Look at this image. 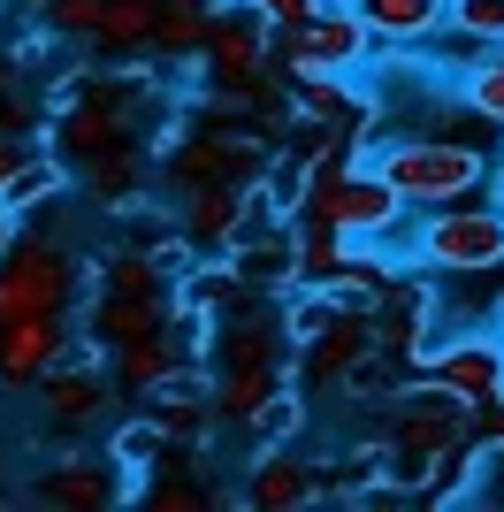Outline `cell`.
I'll use <instances>...</instances> for the list:
<instances>
[{"instance_id":"8992f818","label":"cell","mask_w":504,"mask_h":512,"mask_svg":"<svg viewBox=\"0 0 504 512\" xmlns=\"http://www.w3.org/2000/svg\"><path fill=\"white\" fill-rule=\"evenodd\" d=\"M84 253L69 237H46V230H16L0 245V329L8 321H31V314H69L84 306Z\"/></svg>"},{"instance_id":"4fadbf2b","label":"cell","mask_w":504,"mask_h":512,"mask_svg":"<svg viewBox=\"0 0 504 512\" xmlns=\"http://www.w3.org/2000/svg\"><path fill=\"white\" fill-rule=\"evenodd\" d=\"M413 367H420V383H436L459 406H474V398L504 390V329H459V337H443V344H420Z\"/></svg>"},{"instance_id":"5b68a950","label":"cell","mask_w":504,"mask_h":512,"mask_svg":"<svg viewBox=\"0 0 504 512\" xmlns=\"http://www.w3.org/2000/svg\"><path fill=\"white\" fill-rule=\"evenodd\" d=\"M84 321H92V344L115 352V344L146 337L161 321H191V314L176 306V283L153 253H107L100 276L84 283Z\"/></svg>"},{"instance_id":"2e32d148","label":"cell","mask_w":504,"mask_h":512,"mask_svg":"<svg viewBox=\"0 0 504 512\" xmlns=\"http://www.w3.org/2000/svg\"><path fill=\"white\" fill-rule=\"evenodd\" d=\"M321 490H329V474L314 467V451H298V444H252L245 497L260 512H298V505H314Z\"/></svg>"},{"instance_id":"44dd1931","label":"cell","mask_w":504,"mask_h":512,"mask_svg":"<svg viewBox=\"0 0 504 512\" xmlns=\"http://www.w3.org/2000/svg\"><path fill=\"white\" fill-rule=\"evenodd\" d=\"M214 16H222V0H161V8H153V54L191 62V46L207 39Z\"/></svg>"},{"instance_id":"30bf717a","label":"cell","mask_w":504,"mask_h":512,"mask_svg":"<svg viewBox=\"0 0 504 512\" xmlns=\"http://www.w3.org/2000/svg\"><path fill=\"white\" fill-rule=\"evenodd\" d=\"M168 153V176H176V192H191V184H230V192H252L260 176H268V138L245 123H230V115H207V123L191 130V138H176Z\"/></svg>"},{"instance_id":"f546056e","label":"cell","mask_w":504,"mask_h":512,"mask_svg":"<svg viewBox=\"0 0 504 512\" xmlns=\"http://www.w3.org/2000/svg\"><path fill=\"white\" fill-rule=\"evenodd\" d=\"M489 199H497V207H504V161H497V169H489Z\"/></svg>"},{"instance_id":"ffe728a7","label":"cell","mask_w":504,"mask_h":512,"mask_svg":"<svg viewBox=\"0 0 504 512\" xmlns=\"http://www.w3.org/2000/svg\"><path fill=\"white\" fill-rule=\"evenodd\" d=\"M459 100L474 123H489L504 138V46H482V54H466L459 69Z\"/></svg>"},{"instance_id":"8fae6325","label":"cell","mask_w":504,"mask_h":512,"mask_svg":"<svg viewBox=\"0 0 504 512\" xmlns=\"http://www.w3.org/2000/svg\"><path fill=\"white\" fill-rule=\"evenodd\" d=\"M268 31H275L268 16H252V8L222 0V16L207 23V39L191 46V69L207 77L214 100H245V92L268 77V62H275V39H268Z\"/></svg>"},{"instance_id":"277c9868","label":"cell","mask_w":504,"mask_h":512,"mask_svg":"<svg viewBox=\"0 0 504 512\" xmlns=\"http://www.w3.org/2000/svg\"><path fill=\"white\" fill-rule=\"evenodd\" d=\"M405 214H413V207L390 192V176L375 169V153L321 161V169H306V184H298V222H306V230L344 237V245H367V237L382 245Z\"/></svg>"},{"instance_id":"f1b7e54d","label":"cell","mask_w":504,"mask_h":512,"mask_svg":"<svg viewBox=\"0 0 504 512\" xmlns=\"http://www.w3.org/2000/svg\"><path fill=\"white\" fill-rule=\"evenodd\" d=\"M237 8H252V16H268L275 31H283V23H298V16H314V8H329V0H237Z\"/></svg>"},{"instance_id":"e0dca14e","label":"cell","mask_w":504,"mask_h":512,"mask_svg":"<svg viewBox=\"0 0 504 512\" xmlns=\"http://www.w3.org/2000/svg\"><path fill=\"white\" fill-rule=\"evenodd\" d=\"M69 352V314H31V321H8L0 329V390L8 398H31L39 375Z\"/></svg>"},{"instance_id":"52a82bcc","label":"cell","mask_w":504,"mask_h":512,"mask_svg":"<svg viewBox=\"0 0 504 512\" xmlns=\"http://www.w3.org/2000/svg\"><path fill=\"white\" fill-rule=\"evenodd\" d=\"M466 444V406L451 390L436 383H413V398H398L390 428H382V482H398V490H428L443 474V459Z\"/></svg>"},{"instance_id":"484cf974","label":"cell","mask_w":504,"mask_h":512,"mask_svg":"<svg viewBox=\"0 0 504 512\" xmlns=\"http://www.w3.org/2000/svg\"><path fill=\"white\" fill-rule=\"evenodd\" d=\"M0 138H31V92H23V62L0 46Z\"/></svg>"},{"instance_id":"3957f363","label":"cell","mask_w":504,"mask_h":512,"mask_svg":"<svg viewBox=\"0 0 504 512\" xmlns=\"http://www.w3.org/2000/svg\"><path fill=\"white\" fill-rule=\"evenodd\" d=\"M375 169L390 176V192L413 214H436V207H459V199H482L497 161L459 130H405V138L375 146Z\"/></svg>"},{"instance_id":"603a6c76","label":"cell","mask_w":504,"mask_h":512,"mask_svg":"<svg viewBox=\"0 0 504 512\" xmlns=\"http://www.w3.org/2000/svg\"><path fill=\"white\" fill-rule=\"evenodd\" d=\"M443 39H459L466 54H482V46H504V0H451V16H443Z\"/></svg>"},{"instance_id":"d6986e66","label":"cell","mask_w":504,"mask_h":512,"mask_svg":"<svg viewBox=\"0 0 504 512\" xmlns=\"http://www.w3.org/2000/svg\"><path fill=\"white\" fill-rule=\"evenodd\" d=\"M62 192H69V169L46 146H31L16 169L0 176V214H16V222H23V214H39L46 199H62Z\"/></svg>"},{"instance_id":"6da1fadb","label":"cell","mask_w":504,"mask_h":512,"mask_svg":"<svg viewBox=\"0 0 504 512\" xmlns=\"http://www.w3.org/2000/svg\"><path fill=\"white\" fill-rule=\"evenodd\" d=\"M146 69H84L69 77V92L54 100V123H46V153L69 169V184H84L92 199L123 207L138 184H146L153 153L168 146L161 130H146Z\"/></svg>"},{"instance_id":"7c38bea8","label":"cell","mask_w":504,"mask_h":512,"mask_svg":"<svg viewBox=\"0 0 504 512\" xmlns=\"http://www.w3.org/2000/svg\"><path fill=\"white\" fill-rule=\"evenodd\" d=\"M39 421L54 428V436H84V428H100L107 413H115V367H107L100 344H84V352H62V360L39 375Z\"/></svg>"},{"instance_id":"83f0119b","label":"cell","mask_w":504,"mask_h":512,"mask_svg":"<svg viewBox=\"0 0 504 512\" xmlns=\"http://www.w3.org/2000/svg\"><path fill=\"white\" fill-rule=\"evenodd\" d=\"M146 497H153V505H161V512H199V505H207L214 490H207V482H153Z\"/></svg>"},{"instance_id":"d4e9b609","label":"cell","mask_w":504,"mask_h":512,"mask_svg":"<svg viewBox=\"0 0 504 512\" xmlns=\"http://www.w3.org/2000/svg\"><path fill=\"white\" fill-rule=\"evenodd\" d=\"M306 413H314V406H306V390H275V398H268V406H260V413H252V444H291V436H298V428H306Z\"/></svg>"},{"instance_id":"7a4b0ae2","label":"cell","mask_w":504,"mask_h":512,"mask_svg":"<svg viewBox=\"0 0 504 512\" xmlns=\"http://www.w3.org/2000/svg\"><path fill=\"white\" fill-rule=\"evenodd\" d=\"M214 406L222 421L245 428L252 413L268 406L275 390H291V314L268 299V291H245L230 314H214Z\"/></svg>"},{"instance_id":"4316f807","label":"cell","mask_w":504,"mask_h":512,"mask_svg":"<svg viewBox=\"0 0 504 512\" xmlns=\"http://www.w3.org/2000/svg\"><path fill=\"white\" fill-rule=\"evenodd\" d=\"M466 436H474L489 459H504V390H489V398L466 406Z\"/></svg>"},{"instance_id":"cb8c5ba5","label":"cell","mask_w":504,"mask_h":512,"mask_svg":"<svg viewBox=\"0 0 504 512\" xmlns=\"http://www.w3.org/2000/svg\"><path fill=\"white\" fill-rule=\"evenodd\" d=\"M39 23L54 39H77V46H100V23H107V0H39Z\"/></svg>"},{"instance_id":"9a60e30c","label":"cell","mask_w":504,"mask_h":512,"mask_svg":"<svg viewBox=\"0 0 504 512\" xmlns=\"http://www.w3.org/2000/svg\"><path fill=\"white\" fill-rule=\"evenodd\" d=\"M123 490H130V474L115 467L107 451H62V459L31 482V497H39V505H62V512H107Z\"/></svg>"},{"instance_id":"5bb4252c","label":"cell","mask_w":504,"mask_h":512,"mask_svg":"<svg viewBox=\"0 0 504 512\" xmlns=\"http://www.w3.org/2000/svg\"><path fill=\"white\" fill-rule=\"evenodd\" d=\"M138 406L161 421V436L176 451H199L214 428H222V406H214V375H207V367H176V375H168L161 390H146Z\"/></svg>"},{"instance_id":"ba28073f","label":"cell","mask_w":504,"mask_h":512,"mask_svg":"<svg viewBox=\"0 0 504 512\" xmlns=\"http://www.w3.org/2000/svg\"><path fill=\"white\" fill-rule=\"evenodd\" d=\"M413 268H420V276H497V268H504V207H497V199H489V207L459 199V207L420 214Z\"/></svg>"},{"instance_id":"9c48e42d","label":"cell","mask_w":504,"mask_h":512,"mask_svg":"<svg viewBox=\"0 0 504 512\" xmlns=\"http://www.w3.org/2000/svg\"><path fill=\"white\" fill-rule=\"evenodd\" d=\"M367 62H375V31H367L344 0L283 23V69H291L298 85H344V77H359Z\"/></svg>"},{"instance_id":"ac0fdd59","label":"cell","mask_w":504,"mask_h":512,"mask_svg":"<svg viewBox=\"0 0 504 512\" xmlns=\"http://www.w3.org/2000/svg\"><path fill=\"white\" fill-rule=\"evenodd\" d=\"M344 8L375 31V54H420L443 39V16H451V0H344Z\"/></svg>"},{"instance_id":"7402d4cb","label":"cell","mask_w":504,"mask_h":512,"mask_svg":"<svg viewBox=\"0 0 504 512\" xmlns=\"http://www.w3.org/2000/svg\"><path fill=\"white\" fill-rule=\"evenodd\" d=\"M153 8H161V0H107V23H100V46H92V54H115V62L153 54Z\"/></svg>"}]
</instances>
